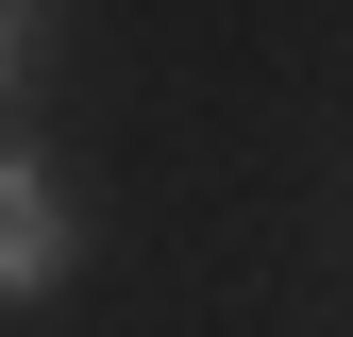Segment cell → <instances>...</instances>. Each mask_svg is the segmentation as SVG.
<instances>
[{
	"mask_svg": "<svg viewBox=\"0 0 353 337\" xmlns=\"http://www.w3.org/2000/svg\"><path fill=\"white\" fill-rule=\"evenodd\" d=\"M68 270H84V202H68V168L34 152V135H0V304H68Z\"/></svg>",
	"mask_w": 353,
	"mask_h": 337,
	"instance_id": "6da1fadb",
	"label": "cell"
},
{
	"mask_svg": "<svg viewBox=\"0 0 353 337\" xmlns=\"http://www.w3.org/2000/svg\"><path fill=\"white\" fill-rule=\"evenodd\" d=\"M34 34H51V0H0V135H17V102H34Z\"/></svg>",
	"mask_w": 353,
	"mask_h": 337,
	"instance_id": "7a4b0ae2",
	"label": "cell"
}]
</instances>
